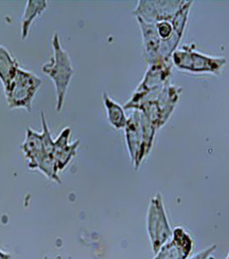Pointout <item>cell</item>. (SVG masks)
I'll use <instances>...</instances> for the list:
<instances>
[{
	"instance_id": "cell-4",
	"label": "cell",
	"mask_w": 229,
	"mask_h": 259,
	"mask_svg": "<svg viewBox=\"0 0 229 259\" xmlns=\"http://www.w3.org/2000/svg\"><path fill=\"white\" fill-rule=\"evenodd\" d=\"M173 60L177 68L191 72H210L219 74L226 63L224 58H212L193 51V47L184 46L183 50L174 51Z\"/></svg>"
},
{
	"instance_id": "cell-10",
	"label": "cell",
	"mask_w": 229,
	"mask_h": 259,
	"mask_svg": "<svg viewBox=\"0 0 229 259\" xmlns=\"http://www.w3.org/2000/svg\"><path fill=\"white\" fill-rule=\"evenodd\" d=\"M47 7V2L45 0H29L27 1L24 15L21 20V37L25 40L30 33L33 21L41 15Z\"/></svg>"
},
{
	"instance_id": "cell-11",
	"label": "cell",
	"mask_w": 229,
	"mask_h": 259,
	"mask_svg": "<svg viewBox=\"0 0 229 259\" xmlns=\"http://www.w3.org/2000/svg\"><path fill=\"white\" fill-rule=\"evenodd\" d=\"M19 68L18 62L12 57L9 51L0 45V80L3 84L4 89L9 85Z\"/></svg>"
},
{
	"instance_id": "cell-6",
	"label": "cell",
	"mask_w": 229,
	"mask_h": 259,
	"mask_svg": "<svg viewBox=\"0 0 229 259\" xmlns=\"http://www.w3.org/2000/svg\"><path fill=\"white\" fill-rule=\"evenodd\" d=\"M185 1H139L133 14L148 24L170 20L180 11Z\"/></svg>"
},
{
	"instance_id": "cell-5",
	"label": "cell",
	"mask_w": 229,
	"mask_h": 259,
	"mask_svg": "<svg viewBox=\"0 0 229 259\" xmlns=\"http://www.w3.org/2000/svg\"><path fill=\"white\" fill-rule=\"evenodd\" d=\"M147 230L153 251L157 254L171 236L160 194H157L151 200L147 217Z\"/></svg>"
},
{
	"instance_id": "cell-2",
	"label": "cell",
	"mask_w": 229,
	"mask_h": 259,
	"mask_svg": "<svg viewBox=\"0 0 229 259\" xmlns=\"http://www.w3.org/2000/svg\"><path fill=\"white\" fill-rule=\"evenodd\" d=\"M155 129L149 118L139 110L135 111L127 121V145L135 168H138L151 149Z\"/></svg>"
},
{
	"instance_id": "cell-1",
	"label": "cell",
	"mask_w": 229,
	"mask_h": 259,
	"mask_svg": "<svg viewBox=\"0 0 229 259\" xmlns=\"http://www.w3.org/2000/svg\"><path fill=\"white\" fill-rule=\"evenodd\" d=\"M53 56L42 66L41 70L53 80L56 92V111L61 112L65 102L66 94L74 76L70 56L62 48L58 33L52 39Z\"/></svg>"
},
{
	"instance_id": "cell-8",
	"label": "cell",
	"mask_w": 229,
	"mask_h": 259,
	"mask_svg": "<svg viewBox=\"0 0 229 259\" xmlns=\"http://www.w3.org/2000/svg\"><path fill=\"white\" fill-rule=\"evenodd\" d=\"M70 137L71 129L69 127H66L54 140L53 157L59 171L65 168L72 158L76 155L77 149L80 144V140L70 144Z\"/></svg>"
},
{
	"instance_id": "cell-7",
	"label": "cell",
	"mask_w": 229,
	"mask_h": 259,
	"mask_svg": "<svg viewBox=\"0 0 229 259\" xmlns=\"http://www.w3.org/2000/svg\"><path fill=\"white\" fill-rule=\"evenodd\" d=\"M193 242L188 233L181 227H177L174 239L165 244L154 259H186L192 250Z\"/></svg>"
},
{
	"instance_id": "cell-14",
	"label": "cell",
	"mask_w": 229,
	"mask_h": 259,
	"mask_svg": "<svg viewBox=\"0 0 229 259\" xmlns=\"http://www.w3.org/2000/svg\"><path fill=\"white\" fill-rule=\"evenodd\" d=\"M227 259H229V256H228V257H227Z\"/></svg>"
},
{
	"instance_id": "cell-3",
	"label": "cell",
	"mask_w": 229,
	"mask_h": 259,
	"mask_svg": "<svg viewBox=\"0 0 229 259\" xmlns=\"http://www.w3.org/2000/svg\"><path fill=\"white\" fill-rule=\"evenodd\" d=\"M41 85L38 76L19 68L9 85L4 89L6 102L11 109H24L30 112L33 100Z\"/></svg>"
},
{
	"instance_id": "cell-9",
	"label": "cell",
	"mask_w": 229,
	"mask_h": 259,
	"mask_svg": "<svg viewBox=\"0 0 229 259\" xmlns=\"http://www.w3.org/2000/svg\"><path fill=\"white\" fill-rule=\"evenodd\" d=\"M22 150L24 156L29 160L30 168H35L45 156L43 145L41 140V133H36L31 128H28L26 131V138L24 144L22 145Z\"/></svg>"
},
{
	"instance_id": "cell-12",
	"label": "cell",
	"mask_w": 229,
	"mask_h": 259,
	"mask_svg": "<svg viewBox=\"0 0 229 259\" xmlns=\"http://www.w3.org/2000/svg\"><path fill=\"white\" fill-rule=\"evenodd\" d=\"M103 100L109 123L111 124L112 126L118 130L125 128L128 119L125 116L123 107L120 105H118L117 102H115L114 100H112L106 93H103Z\"/></svg>"
},
{
	"instance_id": "cell-13",
	"label": "cell",
	"mask_w": 229,
	"mask_h": 259,
	"mask_svg": "<svg viewBox=\"0 0 229 259\" xmlns=\"http://www.w3.org/2000/svg\"><path fill=\"white\" fill-rule=\"evenodd\" d=\"M215 248H216V246L213 245L212 247L208 248V249H206L203 251H201L200 253L197 254V256H193L191 259H206Z\"/></svg>"
}]
</instances>
